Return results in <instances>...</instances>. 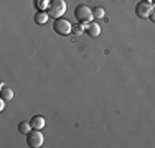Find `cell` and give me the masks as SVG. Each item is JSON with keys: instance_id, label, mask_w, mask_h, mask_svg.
<instances>
[{"instance_id": "cell-1", "label": "cell", "mask_w": 155, "mask_h": 148, "mask_svg": "<svg viewBox=\"0 0 155 148\" xmlns=\"http://www.w3.org/2000/svg\"><path fill=\"white\" fill-rule=\"evenodd\" d=\"M46 12L51 18H61L66 13V2L64 0H51Z\"/></svg>"}, {"instance_id": "cell-2", "label": "cell", "mask_w": 155, "mask_h": 148, "mask_svg": "<svg viewBox=\"0 0 155 148\" xmlns=\"http://www.w3.org/2000/svg\"><path fill=\"white\" fill-rule=\"evenodd\" d=\"M74 17L76 20H79L81 23H91V20L94 18L93 8H89V5H78L74 8Z\"/></svg>"}, {"instance_id": "cell-3", "label": "cell", "mask_w": 155, "mask_h": 148, "mask_svg": "<svg viewBox=\"0 0 155 148\" xmlns=\"http://www.w3.org/2000/svg\"><path fill=\"white\" fill-rule=\"evenodd\" d=\"M27 145L31 148H40L43 145V133L38 128H31L27 133Z\"/></svg>"}, {"instance_id": "cell-4", "label": "cell", "mask_w": 155, "mask_h": 148, "mask_svg": "<svg viewBox=\"0 0 155 148\" xmlns=\"http://www.w3.org/2000/svg\"><path fill=\"white\" fill-rule=\"evenodd\" d=\"M53 30H54V33H58V35H69V33L73 31V27H71V23H69L66 18H56L54 20V23H53Z\"/></svg>"}, {"instance_id": "cell-5", "label": "cell", "mask_w": 155, "mask_h": 148, "mask_svg": "<svg viewBox=\"0 0 155 148\" xmlns=\"http://www.w3.org/2000/svg\"><path fill=\"white\" fill-rule=\"evenodd\" d=\"M153 12V5L150 2H147V0H143V2H139L137 7H135V13H137L139 18H147L150 17Z\"/></svg>"}, {"instance_id": "cell-6", "label": "cell", "mask_w": 155, "mask_h": 148, "mask_svg": "<svg viewBox=\"0 0 155 148\" xmlns=\"http://www.w3.org/2000/svg\"><path fill=\"white\" fill-rule=\"evenodd\" d=\"M86 27V33L89 36H99L101 35V27H99L97 23H87V25H84Z\"/></svg>"}, {"instance_id": "cell-7", "label": "cell", "mask_w": 155, "mask_h": 148, "mask_svg": "<svg viewBox=\"0 0 155 148\" xmlns=\"http://www.w3.org/2000/svg\"><path fill=\"white\" fill-rule=\"evenodd\" d=\"M30 124H31L33 128H38V130H41V128H45L46 122H45V118H43L41 115H35V117H31Z\"/></svg>"}, {"instance_id": "cell-8", "label": "cell", "mask_w": 155, "mask_h": 148, "mask_svg": "<svg viewBox=\"0 0 155 148\" xmlns=\"http://www.w3.org/2000/svg\"><path fill=\"white\" fill-rule=\"evenodd\" d=\"M48 18H50V15H48V12H45V10H40V12L35 15V21H36L38 25L46 23V21H48Z\"/></svg>"}, {"instance_id": "cell-9", "label": "cell", "mask_w": 155, "mask_h": 148, "mask_svg": "<svg viewBox=\"0 0 155 148\" xmlns=\"http://www.w3.org/2000/svg\"><path fill=\"white\" fill-rule=\"evenodd\" d=\"M12 97H13V91H12L10 87H5V86H3V87H2V99L8 102V101H12Z\"/></svg>"}, {"instance_id": "cell-10", "label": "cell", "mask_w": 155, "mask_h": 148, "mask_svg": "<svg viewBox=\"0 0 155 148\" xmlns=\"http://www.w3.org/2000/svg\"><path fill=\"white\" fill-rule=\"evenodd\" d=\"M31 124H30V122H21V124L20 125H18V130H20L21 133H28V132H30L31 130Z\"/></svg>"}, {"instance_id": "cell-11", "label": "cell", "mask_w": 155, "mask_h": 148, "mask_svg": "<svg viewBox=\"0 0 155 148\" xmlns=\"http://www.w3.org/2000/svg\"><path fill=\"white\" fill-rule=\"evenodd\" d=\"M93 15H94V18H102V17L106 15V12H104V8L97 7V8H94V10H93Z\"/></svg>"}, {"instance_id": "cell-12", "label": "cell", "mask_w": 155, "mask_h": 148, "mask_svg": "<svg viewBox=\"0 0 155 148\" xmlns=\"http://www.w3.org/2000/svg\"><path fill=\"white\" fill-rule=\"evenodd\" d=\"M73 31H74V35H83L86 31V27L84 25H76V27H73Z\"/></svg>"}, {"instance_id": "cell-13", "label": "cell", "mask_w": 155, "mask_h": 148, "mask_svg": "<svg viewBox=\"0 0 155 148\" xmlns=\"http://www.w3.org/2000/svg\"><path fill=\"white\" fill-rule=\"evenodd\" d=\"M36 3H38V8H40V10H43L45 7L48 8V5H50V0H38Z\"/></svg>"}, {"instance_id": "cell-14", "label": "cell", "mask_w": 155, "mask_h": 148, "mask_svg": "<svg viewBox=\"0 0 155 148\" xmlns=\"http://www.w3.org/2000/svg\"><path fill=\"white\" fill-rule=\"evenodd\" d=\"M5 102H7V101H3V99L0 101V110H3V109H5Z\"/></svg>"}, {"instance_id": "cell-15", "label": "cell", "mask_w": 155, "mask_h": 148, "mask_svg": "<svg viewBox=\"0 0 155 148\" xmlns=\"http://www.w3.org/2000/svg\"><path fill=\"white\" fill-rule=\"evenodd\" d=\"M150 18H152V20L155 21V12H152V15H150Z\"/></svg>"}, {"instance_id": "cell-16", "label": "cell", "mask_w": 155, "mask_h": 148, "mask_svg": "<svg viewBox=\"0 0 155 148\" xmlns=\"http://www.w3.org/2000/svg\"><path fill=\"white\" fill-rule=\"evenodd\" d=\"M147 2H150V3H153V0H147Z\"/></svg>"}, {"instance_id": "cell-17", "label": "cell", "mask_w": 155, "mask_h": 148, "mask_svg": "<svg viewBox=\"0 0 155 148\" xmlns=\"http://www.w3.org/2000/svg\"><path fill=\"white\" fill-rule=\"evenodd\" d=\"M153 3H155V0H153Z\"/></svg>"}]
</instances>
